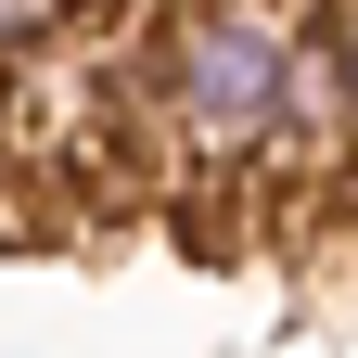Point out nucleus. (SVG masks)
Listing matches in <instances>:
<instances>
[{"label": "nucleus", "mask_w": 358, "mask_h": 358, "mask_svg": "<svg viewBox=\"0 0 358 358\" xmlns=\"http://www.w3.org/2000/svg\"><path fill=\"white\" fill-rule=\"evenodd\" d=\"M294 52H307L294 0H166L141 52L166 141H192V166L294 154Z\"/></svg>", "instance_id": "nucleus-1"}, {"label": "nucleus", "mask_w": 358, "mask_h": 358, "mask_svg": "<svg viewBox=\"0 0 358 358\" xmlns=\"http://www.w3.org/2000/svg\"><path fill=\"white\" fill-rule=\"evenodd\" d=\"M294 154H307V166H345V154H358V103H345V26H333V0L307 13V52H294Z\"/></svg>", "instance_id": "nucleus-2"}, {"label": "nucleus", "mask_w": 358, "mask_h": 358, "mask_svg": "<svg viewBox=\"0 0 358 358\" xmlns=\"http://www.w3.org/2000/svg\"><path fill=\"white\" fill-rule=\"evenodd\" d=\"M64 26H77V0H0V64H26V52H64Z\"/></svg>", "instance_id": "nucleus-3"}, {"label": "nucleus", "mask_w": 358, "mask_h": 358, "mask_svg": "<svg viewBox=\"0 0 358 358\" xmlns=\"http://www.w3.org/2000/svg\"><path fill=\"white\" fill-rule=\"evenodd\" d=\"M333 26H345V103H358V0H333Z\"/></svg>", "instance_id": "nucleus-4"}]
</instances>
